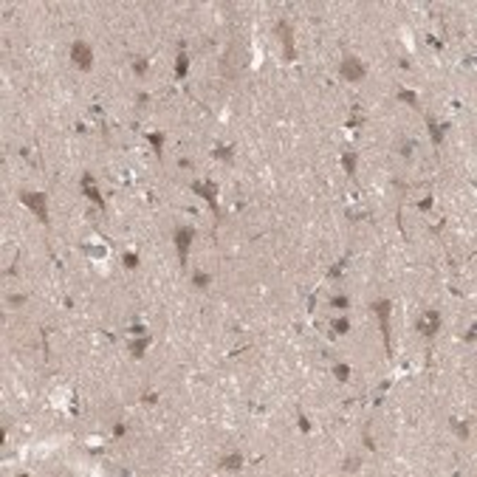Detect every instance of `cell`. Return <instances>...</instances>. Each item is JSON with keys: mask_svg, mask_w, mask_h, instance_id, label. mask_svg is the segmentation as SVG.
Listing matches in <instances>:
<instances>
[{"mask_svg": "<svg viewBox=\"0 0 477 477\" xmlns=\"http://www.w3.org/2000/svg\"><path fill=\"white\" fill-rule=\"evenodd\" d=\"M370 308H373L375 319H378V328H381V336H384L387 359H393V330H390V314H393V302H390V299H375Z\"/></svg>", "mask_w": 477, "mask_h": 477, "instance_id": "obj_1", "label": "cell"}, {"mask_svg": "<svg viewBox=\"0 0 477 477\" xmlns=\"http://www.w3.org/2000/svg\"><path fill=\"white\" fill-rule=\"evenodd\" d=\"M17 198H20V204H23L26 209H31V212H34L37 220H40L43 226H48V223H51V220H48V195L46 192H31V189H23Z\"/></svg>", "mask_w": 477, "mask_h": 477, "instance_id": "obj_2", "label": "cell"}, {"mask_svg": "<svg viewBox=\"0 0 477 477\" xmlns=\"http://www.w3.org/2000/svg\"><path fill=\"white\" fill-rule=\"evenodd\" d=\"M189 189H192L195 195H201L206 204L212 206V215H215V220H217V217H220V206H217V192H220V189H217V181H215V178H206V181H192V184H189Z\"/></svg>", "mask_w": 477, "mask_h": 477, "instance_id": "obj_3", "label": "cell"}, {"mask_svg": "<svg viewBox=\"0 0 477 477\" xmlns=\"http://www.w3.org/2000/svg\"><path fill=\"white\" fill-rule=\"evenodd\" d=\"M172 243L178 249V263L186 265L189 263V249H192V243H195V226H178L172 232Z\"/></svg>", "mask_w": 477, "mask_h": 477, "instance_id": "obj_4", "label": "cell"}, {"mask_svg": "<svg viewBox=\"0 0 477 477\" xmlns=\"http://www.w3.org/2000/svg\"><path fill=\"white\" fill-rule=\"evenodd\" d=\"M441 325H443V317H441L438 308H426V311L418 317V322H415L418 333H421V336H426V339H432V336L441 330Z\"/></svg>", "mask_w": 477, "mask_h": 477, "instance_id": "obj_5", "label": "cell"}, {"mask_svg": "<svg viewBox=\"0 0 477 477\" xmlns=\"http://www.w3.org/2000/svg\"><path fill=\"white\" fill-rule=\"evenodd\" d=\"M71 62H74V68H80L82 74H88V71L93 68V51L88 43H82V40H74L71 43Z\"/></svg>", "mask_w": 477, "mask_h": 477, "instance_id": "obj_6", "label": "cell"}, {"mask_svg": "<svg viewBox=\"0 0 477 477\" xmlns=\"http://www.w3.org/2000/svg\"><path fill=\"white\" fill-rule=\"evenodd\" d=\"M277 37H280V43H283V57L285 62H294L296 59V46H294V28H291V23L288 20H277Z\"/></svg>", "mask_w": 477, "mask_h": 477, "instance_id": "obj_7", "label": "cell"}, {"mask_svg": "<svg viewBox=\"0 0 477 477\" xmlns=\"http://www.w3.org/2000/svg\"><path fill=\"white\" fill-rule=\"evenodd\" d=\"M339 74H342V80H344V82H362L364 77H367V65H364L359 57L347 54V57L342 59Z\"/></svg>", "mask_w": 477, "mask_h": 477, "instance_id": "obj_8", "label": "cell"}, {"mask_svg": "<svg viewBox=\"0 0 477 477\" xmlns=\"http://www.w3.org/2000/svg\"><path fill=\"white\" fill-rule=\"evenodd\" d=\"M80 186H82V195L91 201V204H96L99 209H107V204H105V198L102 192H99V186H96V178H93V172H82V178H80Z\"/></svg>", "mask_w": 477, "mask_h": 477, "instance_id": "obj_9", "label": "cell"}, {"mask_svg": "<svg viewBox=\"0 0 477 477\" xmlns=\"http://www.w3.org/2000/svg\"><path fill=\"white\" fill-rule=\"evenodd\" d=\"M243 454L240 452H229V454H223L220 460H217V469H223V472H240L243 469Z\"/></svg>", "mask_w": 477, "mask_h": 477, "instance_id": "obj_10", "label": "cell"}, {"mask_svg": "<svg viewBox=\"0 0 477 477\" xmlns=\"http://www.w3.org/2000/svg\"><path fill=\"white\" fill-rule=\"evenodd\" d=\"M426 130H429V138L435 147H441L443 144V130H446V125H441L435 116H426Z\"/></svg>", "mask_w": 477, "mask_h": 477, "instance_id": "obj_11", "label": "cell"}, {"mask_svg": "<svg viewBox=\"0 0 477 477\" xmlns=\"http://www.w3.org/2000/svg\"><path fill=\"white\" fill-rule=\"evenodd\" d=\"M150 344H153L150 333H141V336H136V339L130 342V353H133V359H141V356L150 350Z\"/></svg>", "mask_w": 477, "mask_h": 477, "instance_id": "obj_12", "label": "cell"}, {"mask_svg": "<svg viewBox=\"0 0 477 477\" xmlns=\"http://www.w3.org/2000/svg\"><path fill=\"white\" fill-rule=\"evenodd\" d=\"M147 141H150V147H153V153H156L159 159H164V141H167V133L153 130V133H147Z\"/></svg>", "mask_w": 477, "mask_h": 477, "instance_id": "obj_13", "label": "cell"}, {"mask_svg": "<svg viewBox=\"0 0 477 477\" xmlns=\"http://www.w3.org/2000/svg\"><path fill=\"white\" fill-rule=\"evenodd\" d=\"M342 167H344V175H356V167H359V156H356V150H344L342 153Z\"/></svg>", "mask_w": 477, "mask_h": 477, "instance_id": "obj_14", "label": "cell"}, {"mask_svg": "<svg viewBox=\"0 0 477 477\" xmlns=\"http://www.w3.org/2000/svg\"><path fill=\"white\" fill-rule=\"evenodd\" d=\"M186 74H189V54L181 48V54L175 57V80H186Z\"/></svg>", "mask_w": 477, "mask_h": 477, "instance_id": "obj_15", "label": "cell"}, {"mask_svg": "<svg viewBox=\"0 0 477 477\" xmlns=\"http://www.w3.org/2000/svg\"><path fill=\"white\" fill-rule=\"evenodd\" d=\"M396 99H398V102H404V105H409V107H415V110L421 107V96L415 91H409V88H398Z\"/></svg>", "mask_w": 477, "mask_h": 477, "instance_id": "obj_16", "label": "cell"}, {"mask_svg": "<svg viewBox=\"0 0 477 477\" xmlns=\"http://www.w3.org/2000/svg\"><path fill=\"white\" fill-rule=\"evenodd\" d=\"M212 159H220V161H226V164H232V161H235V147L217 141L215 147H212Z\"/></svg>", "mask_w": 477, "mask_h": 477, "instance_id": "obj_17", "label": "cell"}, {"mask_svg": "<svg viewBox=\"0 0 477 477\" xmlns=\"http://www.w3.org/2000/svg\"><path fill=\"white\" fill-rule=\"evenodd\" d=\"M449 426L454 429V435H457L460 441H469V435H472V426H469L466 421H460V418H449Z\"/></svg>", "mask_w": 477, "mask_h": 477, "instance_id": "obj_18", "label": "cell"}, {"mask_svg": "<svg viewBox=\"0 0 477 477\" xmlns=\"http://www.w3.org/2000/svg\"><path fill=\"white\" fill-rule=\"evenodd\" d=\"M192 285L198 288V291H206V288L212 285V274H206V271H192Z\"/></svg>", "mask_w": 477, "mask_h": 477, "instance_id": "obj_19", "label": "cell"}, {"mask_svg": "<svg viewBox=\"0 0 477 477\" xmlns=\"http://www.w3.org/2000/svg\"><path fill=\"white\" fill-rule=\"evenodd\" d=\"M333 375H336L342 384H344V381H350L353 367H350V364H344V362H342V364H333Z\"/></svg>", "mask_w": 477, "mask_h": 477, "instance_id": "obj_20", "label": "cell"}, {"mask_svg": "<svg viewBox=\"0 0 477 477\" xmlns=\"http://www.w3.org/2000/svg\"><path fill=\"white\" fill-rule=\"evenodd\" d=\"M330 328L336 330L339 336H344V333H350V319H347V317H339V319H333V322H330Z\"/></svg>", "mask_w": 477, "mask_h": 477, "instance_id": "obj_21", "label": "cell"}, {"mask_svg": "<svg viewBox=\"0 0 477 477\" xmlns=\"http://www.w3.org/2000/svg\"><path fill=\"white\" fill-rule=\"evenodd\" d=\"M330 308H336V311H347V308H350V296H347V294L330 296Z\"/></svg>", "mask_w": 477, "mask_h": 477, "instance_id": "obj_22", "label": "cell"}, {"mask_svg": "<svg viewBox=\"0 0 477 477\" xmlns=\"http://www.w3.org/2000/svg\"><path fill=\"white\" fill-rule=\"evenodd\" d=\"M147 71H150V59H144V57L133 59V74H136V77H144Z\"/></svg>", "mask_w": 477, "mask_h": 477, "instance_id": "obj_23", "label": "cell"}, {"mask_svg": "<svg viewBox=\"0 0 477 477\" xmlns=\"http://www.w3.org/2000/svg\"><path fill=\"white\" fill-rule=\"evenodd\" d=\"M362 125H364V119H362V113H359V105H353V113H350V119H347V125H344V127L356 130V127H362Z\"/></svg>", "mask_w": 477, "mask_h": 477, "instance_id": "obj_24", "label": "cell"}, {"mask_svg": "<svg viewBox=\"0 0 477 477\" xmlns=\"http://www.w3.org/2000/svg\"><path fill=\"white\" fill-rule=\"evenodd\" d=\"M122 263H125V268H138V254L136 251H125L122 254Z\"/></svg>", "mask_w": 477, "mask_h": 477, "instance_id": "obj_25", "label": "cell"}, {"mask_svg": "<svg viewBox=\"0 0 477 477\" xmlns=\"http://www.w3.org/2000/svg\"><path fill=\"white\" fill-rule=\"evenodd\" d=\"M359 466H362V460H359V457H347V460H344V466H342V472H344V475H353V472H359Z\"/></svg>", "mask_w": 477, "mask_h": 477, "instance_id": "obj_26", "label": "cell"}, {"mask_svg": "<svg viewBox=\"0 0 477 477\" xmlns=\"http://www.w3.org/2000/svg\"><path fill=\"white\" fill-rule=\"evenodd\" d=\"M344 265H347V257H342V260H339V263H336V265H333V268H330V271H328V277H330V280H336V277H342V271H344Z\"/></svg>", "mask_w": 477, "mask_h": 477, "instance_id": "obj_27", "label": "cell"}, {"mask_svg": "<svg viewBox=\"0 0 477 477\" xmlns=\"http://www.w3.org/2000/svg\"><path fill=\"white\" fill-rule=\"evenodd\" d=\"M26 299H28V296H23V294H9V296H6V302H9V305H12V308L23 305Z\"/></svg>", "mask_w": 477, "mask_h": 477, "instance_id": "obj_28", "label": "cell"}, {"mask_svg": "<svg viewBox=\"0 0 477 477\" xmlns=\"http://www.w3.org/2000/svg\"><path fill=\"white\" fill-rule=\"evenodd\" d=\"M398 150H401V156H404V159H412V150H415V141H404V144H401V147H398Z\"/></svg>", "mask_w": 477, "mask_h": 477, "instance_id": "obj_29", "label": "cell"}, {"mask_svg": "<svg viewBox=\"0 0 477 477\" xmlns=\"http://www.w3.org/2000/svg\"><path fill=\"white\" fill-rule=\"evenodd\" d=\"M432 204H435V198H432V195H426L424 201H418V209H421V212H429Z\"/></svg>", "mask_w": 477, "mask_h": 477, "instance_id": "obj_30", "label": "cell"}, {"mask_svg": "<svg viewBox=\"0 0 477 477\" xmlns=\"http://www.w3.org/2000/svg\"><path fill=\"white\" fill-rule=\"evenodd\" d=\"M299 432H305V435L311 432V421H308L305 412H299Z\"/></svg>", "mask_w": 477, "mask_h": 477, "instance_id": "obj_31", "label": "cell"}, {"mask_svg": "<svg viewBox=\"0 0 477 477\" xmlns=\"http://www.w3.org/2000/svg\"><path fill=\"white\" fill-rule=\"evenodd\" d=\"M475 325H472V328H469V330H466V333H463V342H466V344H475V339H477V333H475Z\"/></svg>", "mask_w": 477, "mask_h": 477, "instance_id": "obj_32", "label": "cell"}, {"mask_svg": "<svg viewBox=\"0 0 477 477\" xmlns=\"http://www.w3.org/2000/svg\"><path fill=\"white\" fill-rule=\"evenodd\" d=\"M364 446H367L370 452H375V441H373V435H370V429H364Z\"/></svg>", "mask_w": 477, "mask_h": 477, "instance_id": "obj_33", "label": "cell"}, {"mask_svg": "<svg viewBox=\"0 0 477 477\" xmlns=\"http://www.w3.org/2000/svg\"><path fill=\"white\" fill-rule=\"evenodd\" d=\"M125 435H127V426H125V424H116V426H113V438H125Z\"/></svg>", "mask_w": 477, "mask_h": 477, "instance_id": "obj_34", "label": "cell"}, {"mask_svg": "<svg viewBox=\"0 0 477 477\" xmlns=\"http://www.w3.org/2000/svg\"><path fill=\"white\" fill-rule=\"evenodd\" d=\"M136 102H138V107H147V102H150V93H144V91H141V93H138V96H136Z\"/></svg>", "mask_w": 477, "mask_h": 477, "instance_id": "obj_35", "label": "cell"}, {"mask_svg": "<svg viewBox=\"0 0 477 477\" xmlns=\"http://www.w3.org/2000/svg\"><path fill=\"white\" fill-rule=\"evenodd\" d=\"M141 401H144V404H156V401H159V396H156V393H144V396H141Z\"/></svg>", "mask_w": 477, "mask_h": 477, "instance_id": "obj_36", "label": "cell"}, {"mask_svg": "<svg viewBox=\"0 0 477 477\" xmlns=\"http://www.w3.org/2000/svg\"><path fill=\"white\" fill-rule=\"evenodd\" d=\"M178 164H181L184 170H192V167H195V164H192V159H181V161H178Z\"/></svg>", "mask_w": 477, "mask_h": 477, "instance_id": "obj_37", "label": "cell"}, {"mask_svg": "<svg viewBox=\"0 0 477 477\" xmlns=\"http://www.w3.org/2000/svg\"><path fill=\"white\" fill-rule=\"evenodd\" d=\"M130 333H133V336H141V333H144V325H133V328H130Z\"/></svg>", "mask_w": 477, "mask_h": 477, "instance_id": "obj_38", "label": "cell"}, {"mask_svg": "<svg viewBox=\"0 0 477 477\" xmlns=\"http://www.w3.org/2000/svg\"><path fill=\"white\" fill-rule=\"evenodd\" d=\"M429 43H432V46H435V48H438V51H441V48H443V40H438V37H429Z\"/></svg>", "mask_w": 477, "mask_h": 477, "instance_id": "obj_39", "label": "cell"}]
</instances>
